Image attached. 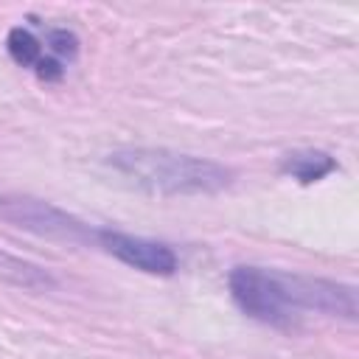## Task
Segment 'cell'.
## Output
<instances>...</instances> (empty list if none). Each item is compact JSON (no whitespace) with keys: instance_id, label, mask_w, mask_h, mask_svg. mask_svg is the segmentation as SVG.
I'll use <instances>...</instances> for the list:
<instances>
[{"instance_id":"cell-3","label":"cell","mask_w":359,"mask_h":359,"mask_svg":"<svg viewBox=\"0 0 359 359\" xmlns=\"http://www.w3.org/2000/svg\"><path fill=\"white\" fill-rule=\"evenodd\" d=\"M0 216L6 222H11L14 227H22L36 236H48V238L90 241L98 236V230H90V224L70 216L67 210H62L50 202H42L36 196H25V194H3Z\"/></svg>"},{"instance_id":"cell-1","label":"cell","mask_w":359,"mask_h":359,"mask_svg":"<svg viewBox=\"0 0 359 359\" xmlns=\"http://www.w3.org/2000/svg\"><path fill=\"white\" fill-rule=\"evenodd\" d=\"M109 165L151 194H216L233 182V171L194 154L168 149H118Z\"/></svg>"},{"instance_id":"cell-6","label":"cell","mask_w":359,"mask_h":359,"mask_svg":"<svg viewBox=\"0 0 359 359\" xmlns=\"http://www.w3.org/2000/svg\"><path fill=\"white\" fill-rule=\"evenodd\" d=\"M337 168L334 157L320 151V149H300V151H289L280 160V171L289 174L297 182H317L325 174H331Z\"/></svg>"},{"instance_id":"cell-9","label":"cell","mask_w":359,"mask_h":359,"mask_svg":"<svg viewBox=\"0 0 359 359\" xmlns=\"http://www.w3.org/2000/svg\"><path fill=\"white\" fill-rule=\"evenodd\" d=\"M34 67H36V76H39L42 81H59L62 73H65L56 59H42V56H39V62H36Z\"/></svg>"},{"instance_id":"cell-8","label":"cell","mask_w":359,"mask_h":359,"mask_svg":"<svg viewBox=\"0 0 359 359\" xmlns=\"http://www.w3.org/2000/svg\"><path fill=\"white\" fill-rule=\"evenodd\" d=\"M48 45H50L56 53H62V56H76V50H79V39H76L70 31H65V28L50 31V34H48Z\"/></svg>"},{"instance_id":"cell-7","label":"cell","mask_w":359,"mask_h":359,"mask_svg":"<svg viewBox=\"0 0 359 359\" xmlns=\"http://www.w3.org/2000/svg\"><path fill=\"white\" fill-rule=\"evenodd\" d=\"M6 45H8V53H11V59L17 65H36L39 62V42H36V36L31 31L11 28Z\"/></svg>"},{"instance_id":"cell-4","label":"cell","mask_w":359,"mask_h":359,"mask_svg":"<svg viewBox=\"0 0 359 359\" xmlns=\"http://www.w3.org/2000/svg\"><path fill=\"white\" fill-rule=\"evenodd\" d=\"M101 241V247L115 255L118 261H123L126 266H135L140 272L149 275H171L177 269V255L171 247L151 241V238H140V236H129V233H118V230H98L95 236Z\"/></svg>"},{"instance_id":"cell-2","label":"cell","mask_w":359,"mask_h":359,"mask_svg":"<svg viewBox=\"0 0 359 359\" xmlns=\"http://www.w3.org/2000/svg\"><path fill=\"white\" fill-rule=\"evenodd\" d=\"M230 294L236 306L258 323L275 328H292L297 309L289 297L286 275L258 266H236L230 272Z\"/></svg>"},{"instance_id":"cell-5","label":"cell","mask_w":359,"mask_h":359,"mask_svg":"<svg viewBox=\"0 0 359 359\" xmlns=\"http://www.w3.org/2000/svg\"><path fill=\"white\" fill-rule=\"evenodd\" d=\"M289 297L297 311H323L334 317H356V292L353 286L323 280V278H306V275H286Z\"/></svg>"}]
</instances>
